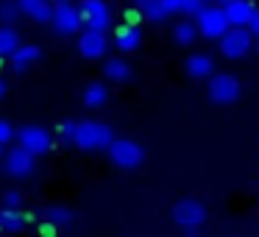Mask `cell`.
I'll list each match as a JSON object with an SVG mask.
<instances>
[{
	"label": "cell",
	"instance_id": "cell-18",
	"mask_svg": "<svg viewBox=\"0 0 259 237\" xmlns=\"http://www.w3.org/2000/svg\"><path fill=\"white\" fill-rule=\"evenodd\" d=\"M103 75H106L109 81H128L131 78V64L120 56L106 59V62H103Z\"/></svg>",
	"mask_w": 259,
	"mask_h": 237
},
{
	"label": "cell",
	"instance_id": "cell-8",
	"mask_svg": "<svg viewBox=\"0 0 259 237\" xmlns=\"http://www.w3.org/2000/svg\"><path fill=\"white\" fill-rule=\"evenodd\" d=\"M173 220L184 229H198L206 220V207L198 198H181L173 207Z\"/></svg>",
	"mask_w": 259,
	"mask_h": 237
},
{
	"label": "cell",
	"instance_id": "cell-34",
	"mask_svg": "<svg viewBox=\"0 0 259 237\" xmlns=\"http://www.w3.org/2000/svg\"><path fill=\"white\" fill-rule=\"evenodd\" d=\"M256 51H259V36H256Z\"/></svg>",
	"mask_w": 259,
	"mask_h": 237
},
{
	"label": "cell",
	"instance_id": "cell-23",
	"mask_svg": "<svg viewBox=\"0 0 259 237\" xmlns=\"http://www.w3.org/2000/svg\"><path fill=\"white\" fill-rule=\"evenodd\" d=\"M195 36H198V25L192 23V20H181V23L173 25V40L179 42V45H190Z\"/></svg>",
	"mask_w": 259,
	"mask_h": 237
},
{
	"label": "cell",
	"instance_id": "cell-24",
	"mask_svg": "<svg viewBox=\"0 0 259 237\" xmlns=\"http://www.w3.org/2000/svg\"><path fill=\"white\" fill-rule=\"evenodd\" d=\"M20 14H23L20 0H3L0 3V23L3 25H12L14 20H20Z\"/></svg>",
	"mask_w": 259,
	"mask_h": 237
},
{
	"label": "cell",
	"instance_id": "cell-7",
	"mask_svg": "<svg viewBox=\"0 0 259 237\" xmlns=\"http://www.w3.org/2000/svg\"><path fill=\"white\" fill-rule=\"evenodd\" d=\"M51 25H53V31L62 34V36H70V34H75V31H81L78 6H75V3H67V0L56 3V6H53V14H51Z\"/></svg>",
	"mask_w": 259,
	"mask_h": 237
},
{
	"label": "cell",
	"instance_id": "cell-28",
	"mask_svg": "<svg viewBox=\"0 0 259 237\" xmlns=\"http://www.w3.org/2000/svg\"><path fill=\"white\" fill-rule=\"evenodd\" d=\"M14 134H17V131L12 129V123H9V120H3V117H0V145H6V142L12 140Z\"/></svg>",
	"mask_w": 259,
	"mask_h": 237
},
{
	"label": "cell",
	"instance_id": "cell-11",
	"mask_svg": "<svg viewBox=\"0 0 259 237\" xmlns=\"http://www.w3.org/2000/svg\"><path fill=\"white\" fill-rule=\"evenodd\" d=\"M226 17H229V25H248L251 17L256 14V3L253 0H231L223 6Z\"/></svg>",
	"mask_w": 259,
	"mask_h": 237
},
{
	"label": "cell",
	"instance_id": "cell-2",
	"mask_svg": "<svg viewBox=\"0 0 259 237\" xmlns=\"http://www.w3.org/2000/svg\"><path fill=\"white\" fill-rule=\"evenodd\" d=\"M195 25H198V34L206 36V40H220V36L231 28L229 17H226V12H223V6H220V3L203 9V12L198 14Z\"/></svg>",
	"mask_w": 259,
	"mask_h": 237
},
{
	"label": "cell",
	"instance_id": "cell-3",
	"mask_svg": "<svg viewBox=\"0 0 259 237\" xmlns=\"http://www.w3.org/2000/svg\"><path fill=\"white\" fill-rule=\"evenodd\" d=\"M218 42H220V53H223V56L240 59V56H245V53L251 51L256 40H253V34L245 28V25H231Z\"/></svg>",
	"mask_w": 259,
	"mask_h": 237
},
{
	"label": "cell",
	"instance_id": "cell-15",
	"mask_svg": "<svg viewBox=\"0 0 259 237\" xmlns=\"http://www.w3.org/2000/svg\"><path fill=\"white\" fill-rule=\"evenodd\" d=\"M114 42H117L120 51H134V48H140V42H142V31H140V25H134V23H123L117 31H114Z\"/></svg>",
	"mask_w": 259,
	"mask_h": 237
},
{
	"label": "cell",
	"instance_id": "cell-20",
	"mask_svg": "<svg viewBox=\"0 0 259 237\" xmlns=\"http://www.w3.org/2000/svg\"><path fill=\"white\" fill-rule=\"evenodd\" d=\"M137 9H140V14L145 20H151V23H164V20L170 17V14L164 12L162 0H137Z\"/></svg>",
	"mask_w": 259,
	"mask_h": 237
},
{
	"label": "cell",
	"instance_id": "cell-17",
	"mask_svg": "<svg viewBox=\"0 0 259 237\" xmlns=\"http://www.w3.org/2000/svg\"><path fill=\"white\" fill-rule=\"evenodd\" d=\"M162 6L167 14H201L203 9H206V3L203 0H162Z\"/></svg>",
	"mask_w": 259,
	"mask_h": 237
},
{
	"label": "cell",
	"instance_id": "cell-19",
	"mask_svg": "<svg viewBox=\"0 0 259 237\" xmlns=\"http://www.w3.org/2000/svg\"><path fill=\"white\" fill-rule=\"evenodd\" d=\"M109 98V87L103 84V81H92V84L84 87V92H81V101L87 103V106H103Z\"/></svg>",
	"mask_w": 259,
	"mask_h": 237
},
{
	"label": "cell",
	"instance_id": "cell-6",
	"mask_svg": "<svg viewBox=\"0 0 259 237\" xmlns=\"http://www.w3.org/2000/svg\"><path fill=\"white\" fill-rule=\"evenodd\" d=\"M17 148H23V151H28L31 156H39V153L51 151L53 145V137L51 131H45L42 126H23V129L17 131Z\"/></svg>",
	"mask_w": 259,
	"mask_h": 237
},
{
	"label": "cell",
	"instance_id": "cell-4",
	"mask_svg": "<svg viewBox=\"0 0 259 237\" xmlns=\"http://www.w3.org/2000/svg\"><path fill=\"white\" fill-rule=\"evenodd\" d=\"M106 151H109V159H112L117 168H137V165L142 162V156H145L142 145L134 142L131 137H114Z\"/></svg>",
	"mask_w": 259,
	"mask_h": 237
},
{
	"label": "cell",
	"instance_id": "cell-1",
	"mask_svg": "<svg viewBox=\"0 0 259 237\" xmlns=\"http://www.w3.org/2000/svg\"><path fill=\"white\" fill-rule=\"evenodd\" d=\"M114 140V131L109 123L101 120H81L75 123V134H73V145H78L81 151H101L109 148Z\"/></svg>",
	"mask_w": 259,
	"mask_h": 237
},
{
	"label": "cell",
	"instance_id": "cell-12",
	"mask_svg": "<svg viewBox=\"0 0 259 237\" xmlns=\"http://www.w3.org/2000/svg\"><path fill=\"white\" fill-rule=\"evenodd\" d=\"M78 51L84 53L87 59H98L103 56V51H106V34L103 31H81L78 36Z\"/></svg>",
	"mask_w": 259,
	"mask_h": 237
},
{
	"label": "cell",
	"instance_id": "cell-29",
	"mask_svg": "<svg viewBox=\"0 0 259 237\" xmlns=\"http://www.w3.org/2000/svg\"><path fill=\"white\" fill-rule=\"evenodd\" d=\"M245 28L251 31L253 36H259V9H256V14H253V17H251V23H248Z\"/></svg>",
	"mask_w": 259,
	"mask_h": 237
},
{
	"label": "cell",
	"instance_id": "cell-33",
	"mask_svg": "<svg viewBox=\"0 0 259 237\" xmlns=\"http://www.w3.org/2000/svg\"><path fill=\"white\" fill-rule=\"evenodd\" d=\"M0 159H3V145H0Z\"/></svg>",
	"mask_w": 259,
	"mask_h": 237
},
{
	"label": "cell",
	"instance_id": "cell-10",
	"mask_svg": "<svg viewBox=\"0 0 259 237\" xmlns=\"http://www.w3.org/2000/svg\"><path fill=\"white\" fill-rule=\"evenodd\" d=\"M3 168H6V173H12V176H28V173H34V168H36V156H31L28 151H23V148H12V151L3 156Z\"/></svg>",
	"mask_w": 259,
	"mask_h": 237
},
{
	"label": "cell",
	"instance_id": "cell-5",
	"mask_svg": "<svg viewBox=\"0 0 259 237\" xmlns=\"http://www.w3.org/2000/svg\"><path fill=\"white\" fill-rule=\"evenodd\" d=\"M78 17L81 25H87L90 31H106L109 23H112V12H109L106 0H81Z\"/></svg>",
	"mask_w": 259,
	"mask_h": 237
},
{
	"label": "cell",
	"instance_id": "cell-22",
	"mask_svg": "<svg viewBox=\"0 0 259 237\" xmlns=\"http://www.w3.org/2000/svg\"><path fill=\"white\" fill-rule=\"evenodd\" d=\"M25 223L23 209H0V231H20Z\"/></svg>",
	"mask_w": 259,
	"mask_h": 237
},
{
	"label": "cell",
	"instance_id": "cell-9",
	"mask_svg": "<svg viewBox=\"0 0 259 237\" xmlns=\"http://www.w3.org/2000/svg\"><path fill=\"white\" fill-rule=\"evenodd\" d=\"M240 95V81L234 73H214L209 78V98L214 103H231Z\"/></svg>",
	"mask_w": 259,
	"mask_h": 237
},
{
	"label": "cell",
	"instance_id": "cell-25",
	"mask_svg": "<svg viewBox=\"0 0 259 237\" xmlns=\"http://www.w3.org/2000/svg\"><path fill=\"white\" fill-rule=\"evenodd\" d=\"M45 220L51 226H67V223H73V212H70L67 207H51L45 215Z\"/></svg>",
	"mask_w": 259,
	"mask_h": 237
},
{
	"label": "cell",
	"instance_id": "cell-27",
	"mask_svg": "<svg viewBox=\"0 0 259 237\" xmlns=\"http://www.w3.org/2000/svg\"><path fill=\"white\" fill-rule=\"evenodd\" d=\"M20 207H23V195L17 190H9L3 195V209H20Z\"/></svg>",
	"mask_w": 259,
	"mask_h": 237
},
{
	"label": "cell",
	"instance_id": "cell-26",
	"mask_svg": "<svg viewBox=\"0 0 259 237\" xmlns=\"http://www.w3.org/2000/svg\"><path fill=\"white\" fill-rule=\"evenodd\" d=\"M56 134L62 137V140H70V142H73V134H75V120H62V123L56 126Z\"/></svg>",
	"mask_w": 259,
	"mask_h": 237
},
{
	"label": "cell",
	"instance_id": "cell-21",
	"mask_svg": "<svg viewBox=\"0 0 259 237\" xmlns=\"http://www.w3.org/2000/svg\"><path fill=\"white\" fill-rule=\"evenodd\" d=\"M20 45L23 42H20V34L14 25H0V56H12Z\"/></svg>",
	"mask_w": 259,
	"mask_h": 237
},
{
	"label": "cell",
	"instance_id": "cell-32",
	"mask_svg": "<svg viewBox=\"0 0 259 237\" xmlns=\"http://www.w3.org/2000/svg\"><path fill=\"white\" fill-rule=\"evenodd\" d=\"M226 3H231V0H220V6H226Z\"/></svg>",
	"mask_w": 259,
	"mask_h": 237
},
{
	"label": "cell",
	"instance_id": "cell-13",
	"mask_svg": "<svg viewBox=\"0 0 259 237\" xmlns=\"http://www.w3.org/2000/svg\"><path fill=\"white\" fill-rule=\"evenodd\" d=\"M184 70L190 78H206V75L214 73V59L209 56V53L198 51V53H190L184 62Z\"/></svg>",
	"mask_w": 259,
	"mask_h": 237
},
{
	"label": "cell",
	"instance_id": "cell-30",
	"mask_svg": "<svg viewBox=\"0 0 259 237\" xmlns=\"http://www.w3.org/2000/svg\"><path fill=\"white\" fill-rule=\"evenodd\" d=\"M198 234H201L198 229H184V237H198Z\"/></svg>",
	"mask_w": 259,
	"mask_h": 237
},
{
	"label": "cell",
	"instance_id": "cell-14",
	"mask_svg": "<svg viewBox=\"0 0 259 237\" xmlns=\"http://www.w3.org/2000/svg\"><path fill=\"white\" fill-rule=\"evenodd\" d=\"M42 59V48L39 45H20L17 51L9 56V64H12V70H17V73H23V70H28L34 62H39Z\"/></svg>",
	"mask_w": 259,
	"mask_h": 237
},
{
	"label": "cell",
	"instance_id": "cell-31",
	"mask_svg": "<svg viewBox=\"0 0 259 237\" xmlns=\"http://www.w3.org/2000/svg\"><path fill=\"white\" fill-rule=\"evenodd\" d=\"M3 95H6V81L0 78V98H3Z\"/></svg>",
	"mask_w": 259,
	"mask_h": 237
},
{
	"label": "cell",
	"instance_id": "cell-16",
	"mask_svg": "<svg viewBox=\"0 0 259 237\" xmlns=\"http://www.w3.org/2000/svg\"><path fill=\"white\" fill-rule=\"evenodd\" d=\"M20 6H23L25 17H31L34 23H51L53 6L48 0H20Z\"/></svg>",
	"mask_w": 259,
	"mask_h": 237
}]
</instances>
